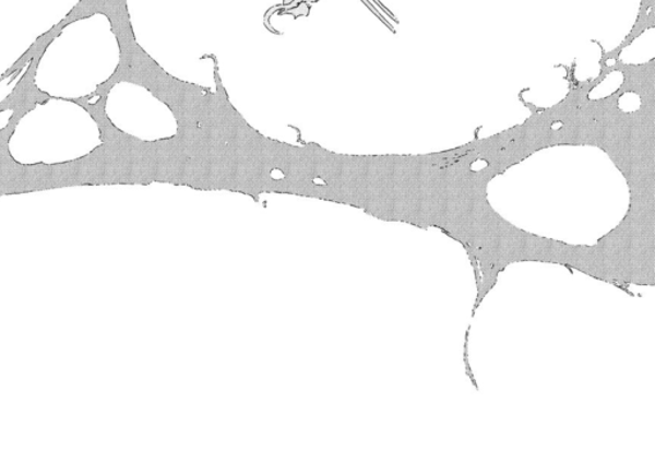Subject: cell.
I'll return each instance as SVG.
<instances>
[{
  "label": "cell",
  "mask_w": 655,
  "mask_h": 462,
  "mask_svg": "<svg viewBox=\"0 0 655 462\" xmlns=\"http://www.w3.org/2000/svg\"><path fill=\"white\" fill-rule=\"evenodd\" d=\"M41 58L40 56H36L28 63V69L16 87L13 88V92L3 102H0V114L5 110H13L12 118L21 121L36 106H43V104H47L53 98V96L47 92H43L36 85V72L39 69Z\"/></svg>",
  "instance_id": "1"
},
{
  "label": "cell",
  "mask_w": 655,
  "mask_h": 462,
  "mask_svg": "<svg viewBox=\"0 0 655 462\" xmlns=\"http://www.w3.org/2000/svg\"><path fill=\"white\" fill-rule=\"evenodd\" d=\"M19 123L11 117L5 128L0 130V197L26 193L27 164L14 159L10 152V141Z\"/></svg>",
  "instance_id": "2"
},
{
  "label": "cell",
  "mask_w": 655,
  "mask_h": 462,
  "mask_svg": "<svg viewBox=\"0 0 655 462\" xmlns=\"http://www.w3.org/2000/svg\"><path fill=\"white\" fill-rule=\"evenodd\" d=\"M62 27L57 25L51 28L47 34L37 37V40L33 44L32 47L26 51L24 56H22L16 63H14L11 69L7 70L0 80L9 79L13 76V74H17L26 64L33 61V58L36 56L43 57L46 54L49 44L58 37L59 34L62 33ZM14 78V76H13Z\"/></svg>",
  "instance_id": "3"
},
{
  "label": "cell",
  "mask_w": 655,
  "mask_h": 462,
  "mask_svg": "<svg viewBox=\"0 0 655 462\" xmlns=\"http://www.w3.org/2000/svg\"><path fill=\"white\" fill-rule=\"evenodd\" d=\"M41 177H43V166H41ZM41 189H43V178H41Z\"/></svg>",
  "instance_id": "4"
}]
</instances>
